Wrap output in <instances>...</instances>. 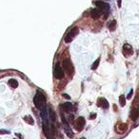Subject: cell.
I'll return each mask as SVG.
<instances>
[{
  "mask_svg": "<svg viewBox=\"0 0 139 139\" xmlns=\"http://www.w3.org/2000/svg\"><path fill=\"white\" fill-rule=\"evenodd\" d=\"M95 4L98 7V9H100L102 11H108L110 10V5L108 3H105V2H102V1H97Z\"/></svg>",
  "mask_w": 139,
  "mask_h": 139,
  "instance_id": "6",
  "label": "cell"
},
{
  "mask_svg": "<svg viewBox=\"0 0 139 139\" xmlns=\"http://www.w3.org/2000/svg\"><path fill=\"white\" fill-rule=\"evenodd\" d=\"M117 128H118V130H119L121 132H126V131H127L128 126H127V124H125V123H120V124L118 125Z\"/></svg>",
  "mask_w": 139,
  "mask_h": 139,
  "instance_id": "15",
  "label": "cell"
},
{
  "mask_svg": "<svg viewBox=\"0 0 139 139\" xmlns=\"http://www.w3.org/2000/svg\"><path fill=\"white\" fill-rule=\"evenodd\" d=\"M45 102H46L45 96L41 92H37L36 95L33 97V103L35 105V107H37L38 109H42L44 107Z\"/></svg>",
  "mask_w": 139,
  "mask_h": 139,
  "instance_id": "1",
  "label": "cell"
},
{
  "mask_svg": "<svg viewBox=\"0 0 139 139\" xmlns=\"http://www.w3.org/2000/svg\"><path fill=\"white\" fill-rule=\"evenodd\" d=\"M62 108L64 109V111H66V112H71V111L73 110V106L72 103H70V102H66V103H64L62 105Z\"/></svg>",
  "mask_w": 139,
  "mask_h": 139,
  "instance_id": "12",
  "label": "cell"
},
{
  "mask_svg": "<svg viewBox=\"0 0 139 139\" xmlns=\"http://www.w3.org/2000/svg\"><path fill=\"white\" fill-rule=\"evenodd\" d=\"M53 75L57 80H61V78H64V71H63V69L60 67V65H58V64L54 67Z\"/></svg>",
  "mask_w": 139,
  "mask_h": 139,
  "instance_id": "5",
  "label": "cell"
},
{
  "mask_svg": "<svg viewBox=\"0 0 139 139\" xmlns=\"http://www.w3.org/2000/svg\"><path fill=\"white\" fill-rule=\"evenodd\" d=\"M47 139H55V135L52 134V132H51V133H50V134L47 136Z\"/></svg>",
  "mask_w": 139,
  "mask_h": 139,
  "instance_id": "21",
  "label": "cell"
},
{
  "mask_svg": "<svg viewBox=\"0 0 139 139\" xmlns=\"http://www.w3.org/2000/svg\"><path fill=\"white\" fill-rule=\"evenodd\" d=\"M8 83H9V85L11 86V88H16L18 86V82H17V81H15V78H11Z\"/></svg>",
  "mask_w": 139,
  "mask_h": 139,
  "instance_id": "14",
  "label": "cell"
},
{
  "mask_svg": "<svg viewBox=\"0 0 139 139\" xmlns=\"http://www.w3.org/2000/svg\"><path fill=\"white\" fill-rule=\"evenodd\" d=\"M132 93H133V91H132V90H131V92H130V94L128 95V98H131V97H132Z\"/></svg>",
  "mask_w": 139,
  "mask_h": 139,
  "instance_id": "24",
  "label": "cell"
},
{
  "mask_svg": "<svg viewBox=\"0 0 139 139\" xmlns=\"http://www.w3.org/2000/svg\"><path fill=\"white\" fill-rule=\"evenodd\" d=\"M119 102H120L121 106L124 107L125 104H126V98H125V96H123V95H121L120 97H119Z\"/></svg>",
  "mask_w": 139,
  "mask_h": 139,
  "instance_id": "18",
  "label": "cell"
},
{
  "mask_svg": "<svg viewBox=\"0 0 139 139\" xmlns=\"http://www.w3.org/2000/svg\"><path fill=\"white\" fill-rule=\"evenodd\" d=\"M64 129H65V132H66V135L69 137V138H73V132L72 131V129L68 126H64Z\"/></svg>",
  "mask_w": 139,
  "mask_h": 139,
  "instance_id": "11",
  "label": "cell"
},
{
  "mask_svg": "<svg viewBox=\"0 0 139 139\" xmlns=\"http://www.w3.org/2000/svg\"><path fill=\"white\" fill-rule=\"evenodd\" d=\"M77 34H78V29H77V28H73L66 35V37H65V42H66V43H71L73 40V37L75 35H77Z\"/></svg>",
  "mask_w": 139,
  "mask_h": 139,
  "instance_id": "4",
  "label": "cell"
},
{
  "mask_svg": "<svg viewBox=\"0 0 139 139\" xmlns=\"http://www.w3.org/2000/svg\"><path fill=\"white\" fill-rule=\"evenodd\" d=\"M63 68H64V70L66 72L68 75L70 76H73V72H74V69H73V66L71 61L69 60H64L63 62Z\"/></svg>",
  "mask_w": 139,
  "mask_h": 139,
  "instance_id": "2",
  "label": "cell"
},
{
  "mask_svg": "<svg viewBox=\"0 0 139 139\" xmlns=\"http://www.w3.org/2000/svg\"><path fill=\"white\" fill-rule=\"evenodd\" d=\"M10 132L6 131V130H0V134H9Z\"/></svg>",
  "mask_w": 139,
  "mask_h": 139,
  "instance_id": "20",
  "label": "cell"
},
{
  "mask_svg": "<svg viewBox=\"0 0 139 139\" xmlns=\"http://www.w3.org/2000/svg\"><path fill=\"white\" fill-rule=\"evenodd\" d=\"M99 62H100V59H97L96 61L93 63V64H92V69H96L97 68V66H98V64H99Z\"/></svg>",
  "mask_w": 139,
  "mask_h": 139,
  "instance_id": "19",
  "label": "cell"
},
{
  "mask_svg": "<svg viewBox=\"0 0 139 139\" xmlns=\"http://www.w3.org/2000/svg\"><path fill=\"white\" fill-rule=\"evenodd\" d=\"M95 116H96V114H91V116H90V119H94V118H95Z\"/></svg>",
  "mask_w": 139,
  "mask_h": 139,
  "instance_id": "23",
  "label": "cell"
},
{
  "mask_svg": "<svg viewBox=\"0 0 139 139\" xmlns=\"http://www.w3.org/2000/svg\"><path fill=\"white\" fill-rule=\"evenodd\" d=\"M85 127V118L83 116H80L76 119V121L74 122V128L77 132H81Z\"/></svg>",
  "mask_w": 139,
  "mask_h": 139,
  "instance_id": "3",
  "label": "cell"
},
{
  "mask_svg": "<svg viewBox=\"0 0 139 139\" xmlns=\"http://www.w3.org/2000/svg\"><path fill=\"white\" fill-rule=\"evenodd\" d=\"M139 115V111L137 108H133L132 110V113H131V117H132V120H136L138 118Z\"/></svg>",
  "mask_w": 139,
  "mask_h": 139,
  "instance_id": "10",
  "label": "cell"
},
{
  "mask_svg": "<svg viewBox=\"0 0 139 139\" xmlns=\"http://www.w3.org/2000/svg\"><path fill=\"white\" fill-rule=\"evenodd\" d=\"M97 105H98L99 107H102L103 109H108V108H109V102H108V100H107L106 98H104V97L99 98L98 101H97Z\"/></svg>",
  "mask_w": 139,
  "mask_h": 139,
  "instance_id": "7",
  "label": "cell"
},
{
  "mask_svg": "<svg viewBox=\"0 0 139 139\" xmlns=\"http://www.w3.org/2000/svg\"><path fill=\"white\" fill-rule=\"evenodd\" d=\"M103 11L100 10V9H94V10H92V12H91V14H92V17L93 19H97L99 18V16L102 14Z\"/></svg>",
  "mask_w": 139,
  "mask_h": 139,
  "instance_id": "9",
  "label": "cell"
},
{
  "mask_svg": "<svg viewBox=\"0 0 139 139\" xmlns=\"http://www.w3.org/2000/svg\"><path fill=\"white\" fill-rule=\"evenodd\" d=\"M63 96H64L65 98H67V100H71V96H70L69 95H67V94H64V95H63Z\"/></svg>",
  "mask_w": 139,
  "mask_h": 139,
  "instance_id": "22",
  "label": "cell"
},
{
  "mask_svg": "<svg viewBox=\"0 0 139 139\" xmlns=\"http://www.w3.org/2000/svg\"><path fill=\"white\" fill-rule=\"evenodd\" d=\"M24 121L26 122V123H28V124H31V125H33L34 124V120H33V118L31 116V115H26V116H24Z\"/></svg>",
  "mask_w": 139,
  "mask_h": 139,
  "instance_id": "13",
  "label": "cell"
},
{
  "mask_svg": "<svg viewBox=\"0 0 139 139\" xmlns=\"http://www.w3.org/2000/svg\"><path fill=\"white\" fill-rule=\"evenodd\" d=\"M117 5H118V7L119 8L121 7V0H117Z\"/></svg>",
  "mask_w": 139,
  "mask_h": 139,
  "instance_id": "25",
  "label": "cell"
},
{
  "mask_svg": "<svg viewBox=\"0 0 139 139\" xmlns=\"http://www.w3.org/2000/svg\"><path fill=\"white\" fill-rule=\"evenodd\" d=\"M80 139H86V138H85V137H82V138H80Z\"/></svg>",
  "mask_w": 139,
  "mask_h": 139,
  "instance_id": "26",
  "label": "cell"
},
{
  "mask_svg": "<svg viewBox=\"0 0 139 139\" xmlns=\"http://www.w3.org/2000/svg\"><path fill=\"white\" fill-rule=\"evenodd\" d=\"M49 115H50V118H51V121H53L54 122L55 120H56V116H55V114H54V112L51 110V108L49 109Z\"/></svg>",
  "mask_w": 139,
  "mask_h": 139,
  "instance_id": "16",
  "label": "cell"
},
{
  "mask_svg": "<svg viewBox=\"0 0 139 139\" xmlns=\"http://www.w3.org/2000/svg\"><path fill=\"white\" fill-rule=\"evenodd\" d=\"M115 28H116V21H115V20H113V21L109 24V29H110V31H114V29H115Z\"/></svg>",
  "mask_w": 139,
  "mask_h": 139,
  "instance_id": "17",
  "label": "cell"
},
{
  "mask_svg": "<svg viewBox=\"0 0 139 139\" xmlns=\"http://www.w3.org/2000/svg\"><path fill=\"white\" fill-rule=\"evenodd\" d=\"M123 51H124V54L126 56H130L132 55L133 50H132V47L129 44H125L124 46H123Z\"/></svg>",
  "mask_w": 139,
  "mask_h": 139,
  "instance_id": "8",
  "label": "cell"
}]
</instances>
